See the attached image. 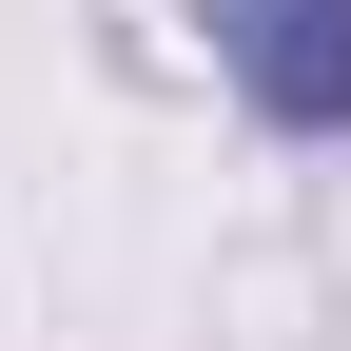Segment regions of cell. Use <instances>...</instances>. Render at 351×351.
I'll use <instances>...</instances> for the list:
<instances>
[{
    "label": "cell",
    "mask_w": 351,
    "mask_h": 351,
    "mask_svg": "<svg viewBox=\"0 0 351 351\" xmlns=\"http://www.w3.org/2000/svg\"><path fill=\"white\" fill-rule=\"evenodd\" d=\"M215 59L274 137H332L351 117V0H215Z\"/></svg>",
    "instance_id": "1"
}]
</instances>
